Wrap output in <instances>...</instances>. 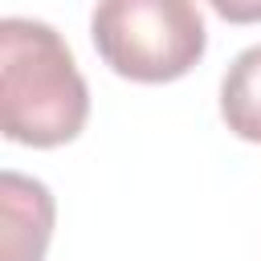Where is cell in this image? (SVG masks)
Segmentation results:
<instances>
[{
	"label": "cell",
	"mask_w": 261,
	"mask_h": 261,
	"mask_svg": "<svg viewBox=\"0 0 261 261\" xmlns=\"http://www.w3.org/2000/svg\"><path fill=\"white\" fill-rule=\"evenodd\" d=\"M90 37L118 77L147 86L192 73L208 49L196 0H98Z\"/></svg>",
	"instance_id": "2"
},
{
	"label": "cell",
	"mask_w": 261,
	"mask_h": 261,
	"mask_svg": "<svg viewBox=\"0 0 261 261\" xmlns=\"http://www.w3.org/2000/svg\"><path fill=\"white\" fill-rule=\"evenodd\" d=\"M90 118L86 77L61 33L33 16L0 24V130L24 147H61Z\"/></svg>",
	"instance_id": "1"
},
{
	"label": "cell",
	"mask_w": 261,
	"mask_h": 261,
	"mask_svg": "<svg viewBox=\"0 0 261 261\" xmlns=\"http://www.w3.org/2000/svg\"><path fill=\"white\" fill-rule=\"evenodd\" d=\"M0 261H45L53 237V196L41 179L4 171L0 175Z\"/></svg>",
	"instance_id": "3"
},
{
	"label": "cell",
	"mask_w": 261,
	"mask_h": 261,
	"mask_svg": "<svg viewBox=\"0 0 261 261\" xmlns=\"http://www.w3.org/2000/svg\"><path fill=\"white\" fill-rule=\"evenodd\" d=\"M208 4L228 24H257L261 20V0H208Z\"/></svg>",
	"instance_id": "5"
},
{
	"label": "cell",
	"mask_w": 261,
	"mask_h": 261,
	"mask_svg": "<svg viewBox=\"0 0 261 261\" xmlns=\"http://www.w3.org/2000/svg\"><path fill=\"white\" fill-rule=\"evenodd\" d=\"M220 114L245 143H261V45L232 57L220 82Z\"/></svg>",
	"instance_id": "4"
}]
</instances>
